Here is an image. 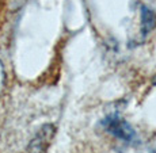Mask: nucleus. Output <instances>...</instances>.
<instances>
[{
    "mask_svg": "<svg viewBox=\"0 0 156 153\" xmlns=\"http://www.w3.org/2000/svg\"><path fill=\"white\" fill-rule=\"evenodd\" d=\"M101 126L105 129V131L112 134L114 138L122 141L128 145L139 142V136H137L136 130L132 127V125L126 119H124L115 113L105 116L101 121Z\"/></svg>",
    "mask_w": 156,
    "mask_h": 153,
    "instance_id": "obj_1",
    "label": "nucleus"
},
{
    "mask_svg": "<svg viewBox=\"0 0 156 153\" xmlns=\"http://www.w3.org/2000/svg\"><path fill=\"white\" fill-rule=\"evenodd\" d=\"M140 15H141V34L145 37L156 26V15L154 11H152L151 8H148L147 5H141Z\"/></svg>",
    "mask_w": 156,
    "mask_h": 153,
    "instance_id": "obj_2",
    "label": "nucleus"
},
{
    "mask_svg": "<svg viewBox=\"0 0 156 153\" xmlns=\"http://www.w3.org/2000/svg\"><path fill=\"white\" fill-rule=\"evenodd\" d=\"M4 84H5V72H4V67H3V62L0 61V94L4 89Z\"/></svg>",
    "mask_w": 156,
    "mask_h": 153,
    "instance_id": "obj_3",
    "label": "nucleus"
}]
</instances>
